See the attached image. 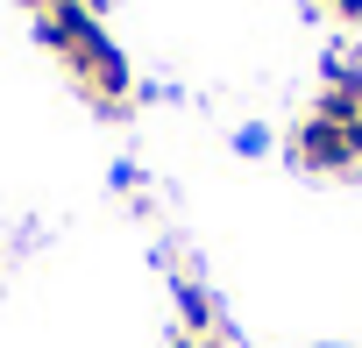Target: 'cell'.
<instances>
[{
  "mask_svg": "<svg viewBox=\"0 0 362 348\" xmlns=\"http://www.w3.org/2000/svg\"><path fill=\"white\" fill-rule=\"evenodd\" d=\"M291 156L305 170H355L362 163V121H320V114H305L298 135H291Z\"/></svg>",
  "mask_w": 362,
  "mask_h": 348,
  "instance_id": "6da1fadb",
  "label": "cell"
},
{
  "mask_svg": "<svg viewBox=\"0 0 362 348\" xmlns=\"http://www.w3.org/2000/svg\"><path fill=\"white\" fill-rule=\"evenodd\" d=\"M177 306H185V327H192V334H206V327H214V298H206L199 284H177Z\"/></svg>",
  "mask_w": 362,
  "mask_h": 348,
  "instance_id": "7a4b0ae2",
  "label": "cell"
},
{
  "mask_svg": "<svg viewBox=\"0 0 362 348\" xmlns=\"http://www.w3.org/2000/svg\"><path fill=\"white\" fill-rule=\"evenodd\" d=\"M235 149H242V156H263V149H270V135H263V128H242V135H235Z\"/></svg>",
  "mask_w": 362,
  "mask_h": 348,
  "instance_id": "3957f363",
  "label": "cell"
},
{
  "mask_svg": "<svg viewBox=\"0 0 362 348\" xmlns=\"http://www.w3.org/2000/svg\"><path fill=\"white\" fill-rule=\"evenodd\" d=\"M327 15L334 22H362V0H327Z\"/></svg>",
  "mask_w": 362,
  "mask_h": 348,
  "instance_id": "277c9868",
  "label": "cell"
},
{
  "mask_svg": "<svg viewBox=\"0 0 362 348\" xmlns=\"http://www.w3.org/2000/svg\"><path fill=\"white\" fill-rule=\"evenodd\" d=\"M22 8H29V15H43V8H57V0H22Z\"/></svg>",
  "mask_w": 362,
  "mask_h": 348,
  "instance_id": "5b68a950",
  "label": "cell"
},
{
  "mask_svg": "<svg viewBox=\"0 0 362 348\" xmlns=\"http://www.w3.org/2000/svg\"><path fill=\"white\" fill-rule=\"evenodd\" d=\"M78 8H86V15H107V0H78Z\"/></svg>",
  "mask_w": 362,
  "mask_h": 348,
  "instance_id": "8992f818",
  "label": "cell"
},
{
  "mask_svg": "<svg viewBox=\"0 0 362 348\" xmlns=\"http://www.w3.org/2000/svg\"><path fill=\"white\" fill-rule=\"evenodd\" d=\"M170 348H199V341H170Z\"/></svg>",
  "mask_w": 362,
  "mask_h": 348,
  "instance_id": "52a82bcc",
  "label": "cell"
},
{
  "mask_svg": "<svg viewBox=\"0 0 362 348\" xmlns=\"http://www.w3.org/2000/svg\"><path fill=\"white\" fill-rule=\"evenodd\" d=\"M214 348H221V341H214Z\"/></svg>",
  "mask_w": 362,
  "mask_h": 348,
  "instance_id": "ba28073f",
  "label": "cell"
}]
</instances>
